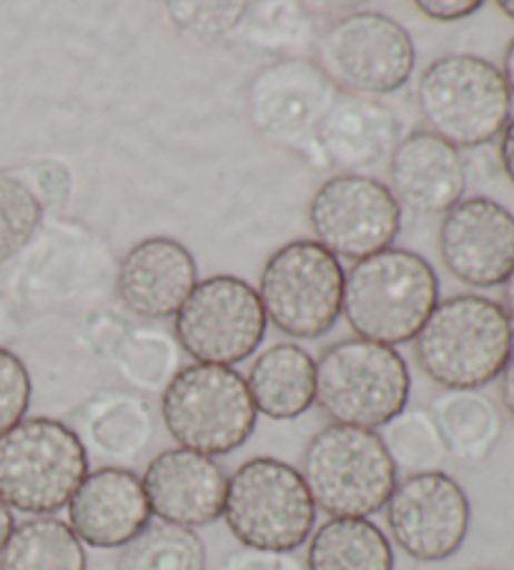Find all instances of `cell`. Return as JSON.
<instances>
[{
	"label": "cell",
	"mask_w": 514,
	"mask_h": 570,
	"mask_svg": "<svg viewBox=\"0 0 514 570\" xmlns=\"http://www.w3.org/2000/svg\"><path fill=\"white\" fill-rule=\"evenodd\" d=\"M439 304V277L417 252L389 247L344 272L342 314L359 340L407 345Z\"/></svg>",
	"instance_id": "6da1fadb"
},
{
	"label": "cell",
	"mask_w": 514,
	"mask_h": 570,
	"mask_svg": "<svg viewBox=\"0 0 514 570\" xmlns=\"http://www.w3.org/2000/svg\"><path fill=\"white\" fill-rule=\"evenodd\" d=\"M514 352V327L502 304L480 294L439 302L414 337V357L434 385L480 390L502 375Z\"/></svg>",
	"instance_id": "7a4b0ae2"
},
{
	"label": "cell",
	"mask_w": 514,
	"mask_h": 570,
	"mask_svg": "<svg viewBox=\"0 0 514 570\" xmlns=\"http://www.w3.org/2000/svg\"><path fill=\"white\" fill-rule=\"evenodd\" d=\"M417 108L427 131L454 149H480L512 119V94L487 58L447 53L424 68Z\"/></svg>",
	"instance_id": "3957f363"
},
{
	"label": "cell",
	"mask_w": 514,
	"mask_h": 570,
	"mask_svg": "<svg viewBox=\"0 0 514 570\" xmlns=\"http://www.w3.org/2000/svg\"><path fill=\"white\" fill-rule=\"evenodd\" d=\"M299 473L314 505L332 518L379 513L399 483L379 432L349 425H326L312 435Z\"/></svg>",
	"instance_id": "277c9868"
},
{
	"label": "cell",
	"mask_w": 514,
	"mask_h": 570,
	"mask_svg": "<svg viewBox=\"0 0 514 570\" xmlns=\"http://www.w3.org/2000/svg\"><path fill=\"white\" fill-rule=\"evenodd\" d=\"M409 367L394 347L367 340H342L316 362V405L332 425L387 428L407 410Z\"/></svg>",
	"instance_id": "5b68a950"
},
{
	"label": "cell",
	"mask_w": 514,
	"mask_h": 570,
	"mask_svg": "<svg viewBox=\"0 0 514 570\" xmlns=\"http://www.w3.org/2000/svg\"><path fill=\"white\" fill-rule=\"evenodd\" d=\"M86 475L88 452L61 420L26 417L0 435V500L18 513H58Z\"/></svg>",
	"instance_id": "8992f818"
},
{
	"label": "cell",
	"mask_w": 514,
	"mask_h": 570,
	"mask_svg": "<svg viewBox=\"0 0 514 570\" xmlns=\"http://www.w3.org/2000/svg\"><path fill=\"white\" fill-rule=\"evenodd\" d=\"M221 518L244 548L294 553L314 533L316 505L294 465L251 458L229 475Z\"/></svg>",
	"instance_id": "52a82bcc"
},
{
	"label": "cell",
	"mask_w": 514,
	"mask_h": 570,
	"mask_svg": "<svg viewBox=\"0 0 514 570\" xmlns=\"http://www.w3.org/2000/svg\"><path fill=\"white\" fill-rule=\"evenodd\" d=\"M161 420L179 448L221 458L254 435L259 412L244 375L194 362L161 392Z\"/></svg>",
	"instance_id": "ba28073f"
},
{
	"label": "cell",
	"mask_w": 514,
	"mask_h": 570,
	"mask_svg": "<svg viewBox=\"0 0 514 570\" xmlns=\"http://www.w3.org/2000/svg\"><path fill=\"white\" fill-rule=\"evenodd\" d=\"M266 322L294 340H319L342 317L344 267L316 242L299 239L264 264L259 289Z\"/></svg>",
	"instance_id": "9c48e42d"
},
{
	"label": "cell",
	"mask_w": 514,
	"mask_h": 570,
	"mask_svg": "<svg viewBox=\"0 0 514 570\" xmlns=\"http://www.w3.org/2000/svg\"><path fill=\"white\" fill-rule=\"evenodd\" d=\"M314 63L339 94L382 98L407 86L417 53L407 28L394 18L357 11L319 36Z\"/></svg>",
	"instance_id": "30bf717a"
},
{
	"label": "cell",
	"mask_w": 514,
	"mask_h": 570,
	"mask_svg": "<svg viewBox=\"0 0 514 570\" xmlns=\"http://www.w3.org/2000/svg\"><path fill=\"white\" fill-rule=\"evenodd\" d=\"M264 334L259 294L234 274H216L196 284L174 317L176 342L199 365H239L259 350Z\"/></svg>",
	"instance_id": "8fae6325"
},
{
	"label": "cell",
	"mask_w": 514,
	"mask_h": 570,
	"mask_svg": "<svg viewBox=\"0 0 514 570\" xmlns=\"http://www.w3.org/2000/svg\"><path fill=\"white\" fill-rule=\"evenodd\" d=\"M314 242L336 259L362 262L389 249L402 229V206L389 186L367 174H336L309 204Z\"/></svg>",
	"instance_id": "7c38bea8"
},
{
	"label": "cell",
	"mask_w": 514,
	"mask_h": 570,
	"mask_svg": "<svg viewBox=\"0 0 514 570\" xmlns=\"http://www.w3.org/2000/svg\"><path fill=\"white\" fill-rule=\"evenodd\" d=\"M384 510L392 540L417 563H442L457 556L469 535V498L442 470L399 480Z\"/></svg>",
	"instance_id": "4fadbf2b"
},
{
	"label": "cell",
	"mask_w": 514,
	"mask_h": 570,
	"mask_svg": "<svg viewBox=\"0 0 514 570\" xmlns=\"http://www.w3.org/2000/svg\"><path fill=\"white\" fill-rule=\"evenodd\" d=\"M336 88L309 58L291 56L266 66L249 86V116L256 131L274 144L304 149L329 111Z\"/></svg>",
	"instance_id": "5bb4252c"
},
{
	"label": "cell",
	"mask_w": 514,
	"mask_h": 570,
	"mask_svg": "<svg viewBox=\"0 0 514 570\" xmlns=\"http://www.w3.org/2000/svg\"><path fill=\"white\" fill-rule=\"evenodd\" d=\"M437 242L444 269L472 289L500 287L514 269V214L487 196L452 206Z\"/></svg>",
	"instance_id": "9a60e30c"
},
{
	"label": "cell",
	"mask_w": 514,
	"mask_h": 570,
	"mask_svg": "<svg viewBox=\"0 0 514 570\" xmlns=\"http://www.w3.org/2000/svg\"><path fill=\"white\" fill-rule=\"evenodd\" d=\"M141 483L151 515L168 525L196 530L221 518L229 475L216 458L168 448L146 465Z\"/></svg>",
	"instance_id": "2e32d148"
},
{
	"label": "cell",
	"mask_w": 514,
	"mask_h": 570,
	"mask_svg": "<svg viewBox=\"0 0 514 570\" xmlns=\"http://www.w3.org/2000/svg\"><path fill=\"white\" fill-rule=\"evenodd\" d=\"M66 508L78 540L96 550H121L151 523L141 478L128 468L88 470Z\"/></svg>",
	"instance_id": "e0dca14e"
},
{
	"label": "cell",
	"mask_w": 514,
	"mask_h": 570,
	"mask_svg": "<svg viewBox=\"0 0 514 570\" xmlns=\"http://www.w3.org/2000/svg\"><path fill=\"white\" fill-rule=\"evenodd\" d=\"M199 284V264L181 242L148 237L123 254L116 269V294L123 307L148 322L179 314Z\"/></svg>",
	"instance_id": "ac0fdd59"
},
{
	"label": "cell",
	"mask_w": 514,
	"mask_h": 570,
	"mask_svg": "<svg viewBox=\"0 0 514 570\" xmlns=\"http://www.w3.org/2000/svg\"><path fill=\"white\" fill-rule=\"evenodd\" d=\"M389 191L414 214H447L467 191V166L454 146L417 129L394 146Z\"/></svg>",
	"instance_id": "d6986e66"
},
{
	"label": "cell",
	"mask_w": 514,
	"mask_h": 570,
	"mask_svg": "<svg viewBox=\"0 0 514 570\" xmlns=\"http://www.w3.org/2000/svg\"><path fill=\"white\" fill-rule=\"evenodd\" d=\"M399 139L397 114L382 98L336 94L316 126L312 146L326 164L344 174H359L392 156Z\"/></svg>",
	"instance_id": "ffe728a7"
},
{
	"label": "cell",
	"mask_w": 514,
	"mask_h": 570,
	"mask_svg": "<svg viewBox=\"0 0 514 570\" xmlns=\"http://www.w3.org/2000/svg\"><path fill=\"white\" fill-rule=\"evenodd\" d=\"M73 432L86 452L91 450L106 463L123 468L136 463L151 445L156 432L154 410L141 395L101 392L78 407Z\"/></svg>",
	"instance_id": "44dd1931"
},
{
	"label": "cell",
	"mask_w": 514,
	"mask_h": 570,
	"mask_svg": "<svg viewBox=\"0 0 514 570\" xmlns=\"http://www.w3.org/2000/svg\"><path fill=\"white\" fill-rule=\"evenodd\" d=\"M244 380L256 412L269 420H296L316 402V362L291 342L259 352Z\"/></svg>",
	"instance_id": "7402d4cb"
},
{
	"label": "cell",
	"mask_w": 514,
	"mask_h": 570,
	"mask_svg": "<svg viewBox=\"0 0 514 570\" xmlns=\"http://www.w3.org/2000/svg\"><path fill=\"white\" fill-rule=\"evenodd\" d=\"M306 570H394V550L369 518H329L309 538Z\"/></svg>",
	"instance_id": "603a6c76"
},
{
	"label": "cell",
	"mask_w": 514,
	"mask_h": 570,
	"mask_svg": "<svg viewBox=\"0 0 514 570\" xmlns=\"http://www.w3.org/2000/svg\"><path fill=\"white\" fill-rule=\"evenodd\" d=\"M429 412L447 452L454 458L477 463L500 442V410L477 390H444L439 397H434Z\"/></svg>",
	"instance_id": "cb8c5ba5"
},
{
	"label": "cell",
	"mask_w": 514,
	"mask_h": 570,
	"mask_svg": "<svg viewBox=\"0 0 514 570\" xmlns=\"http://www.w3.org/2000/svg\"><path fill=\"white\" fill-rule=\"evenodd\" d=\"M0 570H88V558L71 525L38 515L13 528L0 550Z\"/></svg>",
	"instance_id": "d4e9b609"
},
{
	"label": "cell",
	"mask_w": 514,
	"mask_h": 570,
	"mask_svg": "<svg viewBox=\"0 0 514 570\" xmlns=\"http://www.w3.org/2000/svg\"><path fill=\"white\" fill-rule=\"evenodd\" d=\"M111 355L121 377L138 392H164L181 370L179 342L156 327H126L113 337Z\"/></svg>",
	"instance_id": "484cf974"
},
{
	"label": "cell",
	"mask_w": 514,
	"mask_h": 570,
	"mask_svg": "<svg viewBox=\"0 0 514 570\" xmlns=\"http://www.w3.org/2000/svg\"><path fill=\"white\" fill-rule=\"evenodd\" d=\"M116 570H206V546L196 530L158 520L121 548Z\"/></svg>",
	"instance_id": "4316f807"
},
{
	"label": "cell",
	"mask_w": 514,
	"mask_h": 570,
	"mask_svg": "<svg viewBox=\"0 0 514 570\" xmlns=\"http://www.w3.org/2000/svg\"><path fill=\"white\" fill-rule=\"evenodd\" d=\"M384 448L392 463L407 475L434 473L447 460V445L429 410H404L384 428Z\"/></svg>",
	"instance_id": "83f0119b"
},
{
	"label": "cell",
	"mask_w": 514,
	"mask_h": 570,
	"mask_svg": "<svg viewBox=\"0 0 514 570\" xmlns=\"http://www.w3.org/2000/svg\"><path fill=\"white\" fill-rule=\"evenodd\" d=\"M43 204L26 181L0 171V264L16 259L33 242Z\"/></svg>",
	"instance_id": "f1b7e54d"
},
{
	"label": "cell",
	"mask_w": 514,
	"mask_h": 570,
	"mask_svg": "<svg viewBox=\"0 0 514 570\" xmlns=\"http://www.w3.org/2000/svg\"><path fill=\"white\" fill-rule=\"evenodd\" d=\"M244 23L251 41L271 51L299 46L309 36V13L302 3H249Z\"/></svg>",
	"instance_id": "f546056e"
},
{
	"label": "cell",
	"mask_w": 514,
	"mask_h": 570,
	"mask_svg": "<svg viewBox=\"0 0 514 570\" xmlns=\"http://www.w3.org/2000/svg\"><path fill=\"white\" fill-rule=\"evenodd\" d=\"M166 11L181 36L211 43L239 31L249 3H166Z\"/></svg>",
	"instance_id": "4dcf8cb0"
},
{
	"label": "cell",
	"mask_w": 514,
	"mask_h": 570,
	"mask_svg": "<svg viewBox=\"0 0 514 570\" xmlns=\"http://www.w3.org/2000/svg\"><path fill=\"white\" fill-rule=\"evenodd\" d=\"M31 375L23 360L11 350L0 347V435L26 420L31 407Z\"/></svg>",
	"instance_id": "1f68e13d"
},
{
	"label": "cell",
	"mask_w": 514,
	"mask_h": 570,
	"mask_svg": "<svg viewBox=\"0 0 514 570\" xmlns=\"http://www.w3.org/2000/svg\"><path fill=\"white\" fill-rule=\"evenodd\" d=\"M221 570H306L291 553H269V550H236L224 560Z\"/></svg>",
	"instance_id": "d6a6232c"
},
{
	"label": "cell",
	"mask_w": 514,
	"mask_h": 570,
	"mask_svg": "<svg viewBox=\"0 0 514 570\" xmlns=\"http://www.w3.org/2000/svg\"><path fill=\"white\" fill-rule=\"evenodd\" d=\"M417 8L424 16L432 18V21L452 23L477 13L482 3L480 0H419Z\"/></svg>",
	"instance_id": "836d02e7"
},
{
	"label": "cell",
	"mask_w": 514,
	"mask_h": 570,
	"mask_svg": "<svg viewBox=\"0 0 514 570\" xmlns=\"http://www.w3.org/2000/svg\"><path fill=\"white\" fill-rule=\"evenodd\" d=\"M500 164L504 176L514 184V116L500 134Z\"/></svg>",
	"instance_id": "e575fe53"
},
{
	"label": "cell",
	"mask_w": 514,
	"mask_h": 570,
	"mask_svg": "<svg viewBox=\"0 0 514 570\" xmlns=\"http://www.w3.org/2000/svg\"><path fill=\"white\" fill-rule=\"evenodd\" d=\"M500 397H502L504 412H507V415L514 420V352L500 375Z\"/></svg>",
	"instance_id": "d590c367"
},
{
	"label": "cell",
	"mask_w": 514,
	"mask_h": 570,
	"mask_svg": "<svg viewBox=\"0 0 514 570\" xmlns=\"http://www.w3.org/2000/svg\"><path fill=\"white\" fill-rule=\"evenodd\" d=\"M13 528H16V520H13L11 508H8L3 500H0V550H3V546L8 543V538H11Z\"/></svg>",
	"instance_id": "8d00e7d4"
},
{
	"label": "cell",
	"mask_w": 514,
	"mask_h": 570,
	"mask_svg": "<svg viewBox=\"0 0 514 570\" xmlns=\"http://www.w3.org/2000/svg\"><path fill=\"white\" fill-rule=\"evenodd\" d=\"M502 309L507 314V320L514 327V269L510 272V277L502 284Z\"/></svg>",
	"instance_id": "74e56055"
},
{
	"label": "cell",
	"mask_w": 514,
	"mask_h": 570,
	"mask_svg": "<svg viewBox=\"0 0 514 570\" xmlns=\"http://www.w3.org/2000/svg\"><path fill=\"white\" fill-rule=\"evenodd\" d=\"M502 76H504V83H507L510 94L514 96V38L504 48V58H502Z\"/></svg>",
	"instance_id": "f35d334b"
},
{
	"label": "cell",
	"mask_w": 514,
	"mask_h": 570,
	"mask_svg": "<svg viewBox=\"0 0 514 570\" xmlns=\"http://www.w3.org/2000/svg\"><path fill=\"white\" fill-rule=\"evenodd\" d=\"M500 6V11L510 18V21H514V0H502V3H497Z\"/></svg>",
	"instance_id": "ab89813d"
}]
</instances>
